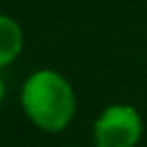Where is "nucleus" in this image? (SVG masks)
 I'll return each mask as SVG.
<instances>
[{
	"instance_id": "1",
	"label": "nucleus",
	"mask_w": 147,
	"mask_h": 147,
	"mask_svg": "<svg viewBox=\"0 0 147 147\" xmlns=\"http://www.w3.org/2000/svg\"><path fill=\"white\" fill-rule=\"evenodd\" d=\"M21 108L30 124L46 133H57L76 115V92L60 71L37 69L21 85Z\"/></svg>"
},
{
	"instance_id": "2",
	"label": "nucleus",
	"mask_w": 147,
	"mask_h": 147,
	"mask_svg": "<svg viewBox=\"0 0 147 147\" xmlns=\"http://www.w3.org/2000/svg\"><path fill=\"white\" fill-rule=\"evenodd\" d=\"M142 138V117L131 103L106 106L92 124L94 147H136Z\"/></svg>"
},
{
	"instance_id": "3",
	"label": "nucleus",
	"mask_w": 147,
	"mask_h": 147,
	"mask_svg": "<svg viewBox=\"0 0 147 147\" xmlns=\"http://www.w3.org/2000/svg\"><path fill=\"white\" fill-rule=\"evenodd\" d=\"M23 28L16 18L0 14V69L9 67L23 51Z\"/></svg>"
},
{
	"instance_id": "4",
	"label": "nucleus",
	"mask_w": 147,
	"mask_h": 147,
	"mask_svg": "<svg viewBox=\"0 0 147 147\" xmlns=\"http://www.w3.org/2000/svg\"><path fill=\"white\" fill-rule=\"evenodd\" d=\"M5 99V80H2V74H0V103Z\"/></svg>"
}]
</instances>
